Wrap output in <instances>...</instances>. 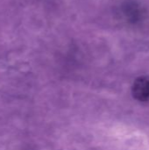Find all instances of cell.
I'll list each match as a JSON object with an SVG mask.
<instances>
[{
    "label": "cell",
    "instance_id": "cell-1",
    "mask_svg": "<svg viewBox=\"0 0 149 150\" xmlns=\"http://www.w3.org/2000/svg\"><path fill=\"white\" fill-rule=\"evenodd\" d=\"M121 11L125 19L131 24H137L145 18V11L137 2L126 1L121 6Z\"/></svg>",
    "mask_w": 149,
    "mask_h": 150
},
{
    "label": "cell",
    "instance_id": "cell-2",
    "mask_svg": "<svg viewBox=\"0 0 149 150\" xmlns=\"http://www.w3.org/2000/svg\"><path fill=\"white\" fill-rule=\"evenodd\" d=\"M133 97L141 101L146 102L149 100V78L148 77H140L135 80L132 88Z\"/></svg>",
    "mask_w": 149,
    "mask_h": 150
}]
</instances>
